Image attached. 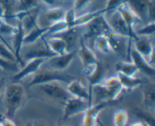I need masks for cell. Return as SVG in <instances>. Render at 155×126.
<instances>
[{
	"label": "cell",
	"mask_w": 155,
	"mask_h": 126,
	"mask_svg": "<svg viewBox=\"0 0 155 126\" xmlns=\"http://www.w3.org/2000/svg\"><path fill=\"white\" fill-rule=\"evenodd\" d=\"M25 96V90L18 82L10 85L5 92V104L6 107V116L12 119L22 106Z\"/></svg>",
	"instance_id": "obj_1"
},
{
	"label": "cell",
	"mask_w": 155,
	"mask_h": 126,
	"mask_svg": "<svg viewBox=\"0 0 155 126\" xmlns=\"http://www.w3.org/2000/svg\"><path fill=\"white\" fill-rule=\"evenodd\" d=\"M72 77L67 74L61 73L58 71L44 70L36 74L29 83L28 87H37L44 84L51 82H65L69 83Z\"/></svg>",
	"instance_id": "obj_2"
},
{
	"label": "cell",
	"mask_w": 155,
	"mask_h": 126,
	"mask_svg": "<svg viewBox=\"0 0 155 126\" xmlns=\"http://www.w3.org/2000/svg\"><path fill=\"white\" fill-rule=\"evenodd\" d=\"M117 11L120 14L123 19L125 21L129 31V46L128 54L130 56V50H131V42L136 38V33L134 31V27L137 23L141 22L142 19L136 14V12L130 8V6L127 2L124 3L117 8Z\"/></svg>",
	"instance_id": "obj_3"
},
{
	"label": "cell",
	"mask_w": 155,
	"mask_h": 126,
	"mask_svg": "<svg viewBox=\"0 0 155 126\" xmlns=\"http://www.w3.org/2000/svg\"><path fill=\"white\" fill-rule=\"evenodd\" d=\"M89 107V104L88 101L71 97L65 101L63 119L67 120L77 115L83 114Z\"/></svg>",
	"instance_id": "obj_4"
},
{
	"label": "cell",
	"mask_w": 155,
	"mask_h": 126,
	"mask_svg": "<svg viewBox=\"0 0 155 126\" xmlns=\"http://www.w3.org/2000/svg\"><path fill=\"white\" fill-rule=\"evenodd\" d=\"M104 15H101V16L96 18L88 24V29L86 33L85 34V37L95 38L100 35H106L111 30Z\"/></svg>",
	"instance_id": "obj_5"
},
{
	"label": "cell",
	"mask_w": 155,
	"mask_h": 126,
	"mask_svg": "<svg viewBox=\"0 0 155 126\" xmlns=\"http://www.w3.org/2000/svg\"><path fill=\"white\" fill-rule=\"evenodd\" d=\"M83 73L87 77L89 84V93L92 97V89L103 81L104 77V69L99 61L95 65L87 68H83Z\"/></svg>",
	"instance_id": "obj_6"
},
{
	"label": "cell",
	"mask_w": 155,
	"mask_h": 126,
	"mask_svg": "<svg viewBox=\"0 0 155 126\" xmlns=\"http://www.w3.org/2000/svg\"><path fill=\"white\" fill-rule=\"evenodd\" d=\"M134 49L151 63L154 61V49L151 41L146 36H136L134 39Z\"/></svg>",
	"instance_id": "obj_7"
},
{
	"label": "cell",
	"mask_w": 155,
	"mask_h": 126,
	"mask_svg": "<svg viewBox=\"0 0 155 126\" xmlns=\"http://www.w3.org/2000/svg\"><path fill=\"white\" fill-rule=\"evenodd\" d=\"M109 101H102L95 105H91L83 113V126H96L98 115L109 104Z\"/></svg>",
	"instance_id": "obj_8"
},
{
	"label": "cell",
	"mask_w": 155,
	"mask_h": 126,
	"mask_svg": "<svg viewBox=\"0 0 155 126\" xmlns=\"http://www.w3.org/2000/svg\"><path fill=\"white\" fill-rule=\"evenodd\" d=\"M37 87L39 88L45 95L51 98L66 101L68 98H71V95L68 94L66 89L58 82L48 83V84L39 86Z\"/></svg>",
	"instance_id": "obj_9"
},
{
	"label": "cell",
	"mask_w": 155,
	"mask_h": 126,
	"mask_svg": "<svg viewBox=\"0 0 155 126\" xmlns=\"http://www.w3.org/2000/svg\"><path fill=\"white\" fill-rule=\"evenodd\" d=\"M113 11L114 12L110 15V18L108 19L106 18L110 29L116 34H117L120 37L122 36V37L128 38L129 39L130 36H129L128 28H127V26L126 24L125 21H124L120 14L117 11L114 10Z\"/></svg>",
	"instance_id": "obj_10"
},
{
	"label": "cell",
	"mask_w": 155,
	"mask_h": 126,
	"mask_svg": "<svg viewBox=\"0 0 155 126\" xmlns=\"http://www.w3.org/2000/svg\"><path fill=\"white\" fill-rule=\"evenodd\" d=\"M66 90L72 98L84 100L89 102V106L92 105V97L89 95V91L84 87L80 80H71L68 83Z\"/></svg>",
	"instance_id": "obj_11"
},
{
	"label": "cell",
	"mask_w": 155,
	"mask_h": 126,
	"mask_svg": "<svg viewBox=\"0 0 155 126\" xmlns=\"http://www.w3.org/2000/svg\"><path fill=\"white\" fill-rule=\"evenodd\" d=\"M24 36H25V30L23 28L21 21H18L16 31L13 35L14 40L12 49H13L14 51V55H15V59H16V63H20L22 66H24V62L21 59V51L23 44H24Z\"/></svg>",
	"instance_id": "obj_12"
},
{
	"label": "cell",
	"mask_w": 155,
	"mask_h": 126,
	"mask_svg": "<svg viewBox=\"0 0 155 126\" xmlns=\"http://www.w3.org/2000/svg\"><path fill=\"white\" fill-rule=\"evenodd\" d=\"M75 52H67L65 54L55 55L49 58L48 63L51 69L54 71H63L68 69L75 57Z\"/></svg>",
	"instance_id": "obj_13"
},
{
	"label": "cell",
	"mask_w": 155,
	"mask_h": 126,
	"mask_svg": "<svg viewBox=\"0 0 155 126\" xmlns=\"http://www.w3.org/2000/svg\"><path fill=\"white\" fill-rule=\"evenodd\" d=\"M45 59H32L28 60L27 64H24L22 69L18 70V73L13 76V81L15 82L21 81L26 77L35 73L41 67Z\"/></svg>",
	"instance_id": "obj_14"
},
{
	"label": "cell",
	"mask_w": 155,
	"mask_h": 126,
	"mask_svg": "<svg viewBox=\"0 0 155 126\" xmlns=\"http://www.w3.org/2000/svg\"><path fill=\"white\" fill-rule=\"evenodd\" d=\"M130 56L133 60L132 62L137 67L139 72H142L148 76H154L155 70L153 65L148 63V60L139 53H138L134 48L130 50Z\"/></svg>",
	"instance_id": "obj_15"
},
{
	"label": "cell",
	"mask_w": 155,
	"mask_h": 126,
	"mask_svg": "<svg viewBox=\"0 0 155 126\" xmlns=\"http://www.w3.org/2000/svg\"><path fill=\"white\" fill-rule=\"evenodd\" d=\"M136 15L142 18H148V11L154 5V0H126Z\"/></svg>",
	"instance_id": "obj_16"
},
{
	"label": "cell",
	"mask_w": 155,
	"mask_h": 126,
	"mask_svg": "<svg viewBox=\"0 0 155 126\" xmlns=\"http://www.w3.org/2000/svg\"><path fill=\"white\" fill-rule=\"evenodd\" d=\"M79 57L81 60L84 68L92 66L98 62L96 56L93 51L87 46L83 39H80V48H79Z\"/></svg>",
	"instance_id": "obj_17"
},
{
	"label": "cell",
	"mask_w": 155,
	"mask_h": 126,
	"mask_svg": "<svg viewBox=\"0 0 155 126\" xmlns=\"http://www.w3.org/2000/svg\"><path fill=\"white\" fill-rule=\"evenodd\" d=\"M43 45L39 47H36L34 49L29 51L25 54V59L27 60L32 59H49L55 56V54L49 49L47 42L43 39Z\"/></svg>",
	"instance_id": "obj_18"
},
{
	"label": "cell",
	"mask_w": 155,
	"mask_h": 126,
	"mask_svg": "<svg viewBox=\"0 0 155 126\" xmlns=\"http://www.w3.org/2000/svg\"><path fill=\"white\" fill-rule=\"evenodd\" d=\"M142 101L146 111L154 113L155 110V87L154 84H148L144 88Z\"/></svg>",
	"instance_id": "obj_19"
},
{
	"label": "cell",
	"mask_w": 155,
	"mask_h": 126,
	"mask_svg": "<svg viewBox=\"0 0 155 126\" xmlns=\"http://www.w3.org/2000/svg\"><path fill=\"white\" fill-rule=\"evenodd\" d=\"M38 16H39V8L37 7H35L26 11L24 17L21 20L24 30L30 31L33 28L37 27Z\"/></svg>",
	"instance_id": "obj_20"
},
{
	"label": "cell",
	"mask_w": 155,
	"mask_h": 126,
	"mask_svg": "<svg viewBox=\"0 0 155 126\" xmlns=\"http://www.w3.org/2000/svg\"><path fill=\"white\" fill-rule=\"evenodd\" d=\"M47 44L49 49L55 55H60L68 52V47L61 37H51L47 42Z\"/></svg>",
	"instance_id": "obj_21"
},
{
	"label": "cell",
	"mask_w": 155,
	"mask_h": 126,
	"mask_svg": "<svg viewBox=\"0 0 155 126\" xmlns=\"http://www.w3.org/2000/svg\"><path fill=\"white\" fill-rule=\"evenodd\" d=\"M117 77L123 89L126 90H133L144 83L143 80L135 76H127L121 73H117Z\"/></svg>",
	"instance_id": "obj_22"
},
{
	"label": "cell",
	"mask_w": 155,
	"mask_h": 126,
	"mask_svg": "<svg viewBox=\"0 0 155 126\" xmlns=\"http://www.w3.org/2000/svg\"><path fill=\"white\" fill-rule=\"evenodd\" d=\"M105 12H107V11L105 10V8H104L101 9V10H98L95 11L89 12V13H86L84 14V15L77 17V19H76L72 28H76V27H80V26L89 24L91 21H92L94 19L98 18V17L101 16V15H104Z\"/></svg>",
	"instance_id": "obj_23"
},
{
	"label": "cell",
	"mask_w": 155,
	"mask_h": 126,
	"mask_svg": "<svg viewBox=\"0 0 155 126\" xmlns=\"http://www.w3.org/2000/svg\"><path fill=\"white\" fill-rule=\"evenodd\" d=\"M48 27L41 28L39 26L33 28L27 34H25L24 39V44H33L36 42L38 39H42L45 33H48Z\"/></svg>",
	"instance_id": "obj_24"
},
{
	"label": "cell",
	"mask_w": 155,
	"mask_h": 126,
	"mask_svg": "<svg viewBox=\"0 0 155 126\" xmlns=\"http://www.w3.org/2000/svg\"><path fill=\"white\" fill-rule=\"evenodd\" d=\"M116 71L118 73L127 76H134L139 70L133 62H118L115 65Z\"/></svg>",
	"instance_id": "obj_25"
},
{
	"label": "cell",
	"mask_w": 155,
	"mask_h": 126,
	"mask_svg": "<svg viewBox=\"0 0 155 126\" xmlns=\"http://www.w3.org/2000/svg\"><path fill=\"white\" fill-rule=\"evenodd\" d=\"M65 11L61 7H54L49 8L46 11L45 16L48 21L50 22L55 23L64 20V18Z\"/></svg>",
	"instance_id": "obj_26"
},
{
	"label": "cell",
	"mask_w": 155,
	"mask_h": 126,
	"mask_svg": "<svg viewBox=\"0 0 155 126\" xmlns=\"http://www.w3.org/2000/svg\"><path fill=\"white\" fill-rule=\"evenodd\" d=\"M94 45L101 52L104 54H108L112 51L110 45L109 44L107 38L104 35H100L96 36L94 41Z\"/></svg>",
	"instance_id": "obj_27"
},
{
	"label": "cell",
	"mask_w": 155,
	"mask_h": 126,
	"mask_svg": "<svg viewBox=\"0 0 155 126\" xmlns=\"http://www.w3.org/2000/svg\"><path fill=\"white\" fill-rule=\"evenodd\" d=\"M114 126H126L129 120L128 113L124 109H118L114 113Z\"/></svg>",
	"instance_id": "obj_28"
},
{
	"label": "cell",
	"mask_w": 155,
	"mask_h": 126,
	"mask_svg": "<svg viewBox=\"0 0 155 126\" xmlns=\"http://www.w3.org/2000/svg\"><path fill=\"white\" fill-rule=\"evenodd\" d=\"M136 115L138 117L140 118L143 123L149 126H154V113H151L150 112L146 111V110H142L140 109H136Z\"/></svg>",
	"instance_id": "obj_29"
},
{
	"label": "cell",
	"mask_w": 155,
	"mask_h": 126,
	"mask_svg": "<svg viewBox=\"0 0 155 126\" xmlns=\"http://www.w3.org/2000/svg\"><path fill=\"white\" fill-rule=\"evenodd\" d=\"M48 27V29L47 33H51V34H57V33H64L66 30H68V29H70L68 25L64 20L53 23L51 26Z\"/></svg>",
	"instance_id": "obj_30"
},
{
	"label": "cell",
	"mask_w": 155,
	"mask_h": 126,
	"mask_svg": "<svg viewBox=\"0 0 155 126\" xmlns=\"http://www.w3.org/2000/svg\"><path fill=\"white\" fill-rule=\"evenodd\" d=\"M61 38L66 43L68 48L72 47L75 43L76 39H77V33H76L75 28H70L65 32H64Z\"/></svg>",
	"instance_id": "obj_31"
},
{
	"label": "cell",
	"mask_w": 155,
	"mask_h": 126,
	"mask_svg": "<svg viewBox=\"0 0 155 126\" xmlns=\"http://www.w3.org/2000/svg\"><path fill=\"white\" fill-rule=\"evenodd\" d=\"M0 5L2 6L5 12V20H6L7 18H13L15 15V0H0Z\"/></svg>",
	"instance_id": "obj_32"
},
{
	"label": "cell",
	"mask_w": 155,
	"mask_h": 126,
	"mask_svg": "<svg viewBox=\"0 0 155 126\" xmlns=\"http://www.w3.org/2000/svg\"><path fill=\"white\" fill-rule=\"evenodd\" d=\"M155 33V22L154 21H149L145 26L141 28L136 33V36H153Z\"/></svg>",
	"instance_id": "obj_33"
},
{
	"label": "cell",
	"mask_w": 155,
	"mask_h": 126,
	"mask_svg": "<svg viewBox=\"0 0 155 126\" xmlns=\"http://www.w3.org/2000/svg\"><path fill=\"white\" fill-rule=\"evenodd\" d=\"M0 57L4 58L5 60L12 62V63H16V59H15L13 52L1 41H0Z\"/></svg>",
	"instance_id": "obj_34"
},
{
	"label": "cell",
	"mask_w": 155,
	"mask_h": 126,
	"mask_svg": "<svg viewBox=\"0 0 155 126\" xmlns=\"http://www.w3.org/2000/svg\"><path fill=\"white\" fill-rule=\"evenodd\" d=\"M16 31V27H14L12 24L8 23L5 20H0V34L2 36L4 35H12Z\"/></svg>",
	"instance_id": "obj_35"
},
{
	"label": "cell",
	"mask_w": 155,
	"mask_h": 126,
	"mask_svg": "<svg viewBox=\"0 0 155 126\" xmlns=\"http://www.w3.org/2000/svg\"><path fill=\"white\" fill-rule=\"evenodd\" d=\"M107 38V40H108L109 44L110 45V48H111L112 51H117V50L119 49L120 47V36L117 34L114 33L113 30H110L106 35H104Z\"/></svg>",
	"instance_id": "obj_36"
},
{
	"label": "cell",
	"mask_w": 155,
	"mask_h": 126,
	"mask_svg": "<svg viewBox=\"0 0 155 126\" xmlns=\"http://www.w3.org/2000/svg\"><path fill=\"white\" fill-rule=\"evenodd\" d=\"M76 19H77V15H76V11L74 8H71L65 11L64 21L66 22L69 28H72Z\"/></svg>",
	"instance_id": "obj_37"
},
{
	"label": "cell",
	"mask_w": 155,
	"mask_h": 126,
	"mask_svg": "<svg viewBox=\"0 0 155 126\" xmlns=\"http://www.w3.org/2000/svg\"><path fill=\"white\" fill-rule=\"evenodd\" d=\"M0 68L2 69H5V70H12L15 71V72H18L19 70L16 63H12L8 60H5L1 57H0Z\"/></svg>",
	"instance_id": "obj_38"
},
{
	"label": "cell",
	"mask_w": 155,
	"mask_h": 126,
	"mask_svg": "<svg viewBox=\"0 0 155 126\" xmlns=\"http://www.w3.org/2000/svg\"><path fill=\"white\" fill-rule=\"evenodd\" d=\"M127 2L126 0H107V5H106L105 10L107 11H110L117 10L119 6L124 3Z\"/></svg>",
	"instance_id": "obj_39"
},
{
	"label": "cell",
	"mask_w": 155,
	"mask_h": 126,
	"mask_svg": "<svg viewBox=\"0 0 155 126\" xmlns=\"http://www.w3.org/2000/svg\"><path fill=\"white\" fill-rule=\"evenodd\" d=\"M37 0H22V2L20 4L19 11H27L30 9L36 7Z\"/></svg>",
	"instance_id": "obj_40"
},
{
	"label": "cell",
	"mask_w": 155,
	"mask_h": 126,
	"mask_svg": "<svg viewBox=\"0 0 155 126\" xmlns=\"http://www.w3.org/2000/svg\"><path fill=\"white\" fill-rule=\"evenodd\" d=\"M93 0H74V10H83L87 7Z\"/></svg>",
	"instance_id": "obj_41"
},
{
	"label": "cell",
	"mask_w": 155,
	"mask_h": 126,
	"mask_svg": "<svg viewBox=\"0 0 155 126\" xmlns=\"http://www.w3.org/2000/svg\"><path fill=\"white\" fill-rule=\"evenodd\" d=\"M0 123L2 126H17L12 119L2 115H0Z\"/></svg>",
	"instance_id": "obj_42"
},
{
	"label": "cell",
	"mask_w": 155,
	"mask_h": 126,
	"mask_svg": "<svg viewBox=\"0 0 155 126\" xmlns=\"http://www.w3.org/2000/svg\"><path fill=\"white\" fill-rule=\"evenodd\" d=\"M5 10L2 6L0 5V20H5Z\"/></svg>",
	"instance_id": "obj_43"
},
{
	"label": "cell",
	"mask_w": 155,
	"mask_h": 126,
	"mask_svg": "<svg viewBox=\"0 0 155 126\" xmlns=\"http://www.w3.org/2000/svg\"><path fill=\"white\" fill-rule=\"evenodd\" d=\"M43 3H45V5H54L55 0H41Z\"/></svg>",
	"instance_id": "obj_44"
},
{
	"label": "cell",
	"mask_w": 155,
	"mask_h": 126,
	"mask_svg": "<svg viewBox=\"0 0 155 126\" xmlns=\"http://www.w3.org/2000/svg\"><path fill=\"white\" fill-rule=\"evenodd\" d=\"M130 126H145V123H143V122H141V121H139V122H133Z\"/></svg>",
	"instance_id": "obj_45"
},
{
	"label": "cell",
	"mask_w": 155,
	"mask_h": 126,
	"mask_svg": "<svg viewBox=\"0 0 155 126\" xmlns=\"http://www.w3.org/2000/svg\"><path fill=\"white\" fill-rule=\"evenodd\" d=\"M33 126H46L44 123L41 122H36L34 124H32Z\"/></svg>",
	"instance_id": "obj_46"
},
{
	"label": "cell",
	"mask_w": 155,
	"mask_h": 126,
	"mask_svg": "<svg viewBox=\"0 0 155 126\" xmlns=\"http://www.w3.org/2000/svg\"><path fill=\"white\" fill-rule=\"evenodd\" d=\"M2 83L0 82V95L2 93Z\"/></svg>",
	"instance_id": "obj_47"
},
{
	"label": "cell",
	"mask_w": 155,
	"mask_h": 126,
	"mask_svg": "<svg viewBox=\"0 0 155 126\" xmlns=\"http://www.w3.org/2000/svg\"><path fill=\"white\" fill-rule=\"evenodd\" d=\"M25 126H33V125H32L31 123H27V125H26Z\"/></svg>",
	"instance_id": "obj_48"
},
{
	"label": "cell",
	"mask_w": 155,
	"mask_h": 126,
	"mask_svg": "<svg viewBox=\"0 0 155 126\" xmlns=\"http://www.w3.org/2000/svg\"><path fill=\"white\" fill-rule=\"evenodd\" d=\"M100 124H101V126H105L104 125H103V124L101 123V122H100Z\"/></svg>",
	"instance_id": "obj_49"
},
{
	"label": "cell",
	"mask_w": 155,
	"mask_h": 126,
	"mask_svg": "<svg viewBox=\"0 0 155 126\" xmlns=\"http://www.w3.org/2000/svg\"><path fill=\"white\" fill-rule=\"evenodd\" d=\"M145 126H149V125H146V124H145Z\"/></svg>",
	"instance_id": "obj_50"
},
{
	"label": "cell",
	"mask_w": 155,
	"mask_h": 126,
	"mask_svg": "<svg viewBox=\"0 0 155 126\" xmlns=\"http://www.w3.org/2000/svg\"><path fill=\"white\" fill-rule=\"evenodd\" d=\"M0 126H2V124H1V123H0Z\"/></svg>",
	"instance_id": "obj_51"
}]
</instances>
